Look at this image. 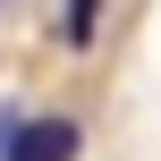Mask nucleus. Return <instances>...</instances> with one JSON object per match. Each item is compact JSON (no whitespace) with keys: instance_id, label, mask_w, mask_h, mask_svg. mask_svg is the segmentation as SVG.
Segmentation results:
<instances>
[{"instance_id":"obj_1","label":"nucleus","mask_w":161,"mask_h":161,"mask_svg":"<svg viewBox=\"0 0 161 161\" xmlns=\"http://www.w3.org/2000/svg\"><path fill=\"white\" fill-rule=\"evenodd\" d=\"M85 127L76 119H25V110H0V161H76Z\"/></svg>"},{"instance_id":"obj_2","label":"nucleus","mask_w":161,"mask_h":161,"mask_svg":"<svg viewBox=\"0 0 161 161\" xmlns=\"http://www.w3.org/2000/svg\"><path fill=\"white\" fill-rule=\"evenodd\" d=\"M93 17H102V0H68V17H59V34H68V42H93Z\"/></svg>"}]
</instances>
